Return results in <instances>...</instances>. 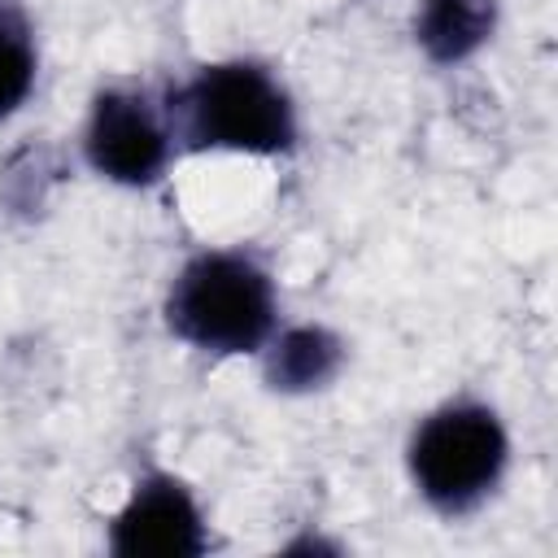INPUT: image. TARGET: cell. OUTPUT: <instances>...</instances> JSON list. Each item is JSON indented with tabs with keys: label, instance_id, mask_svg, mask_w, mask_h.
<instances>
[{
	"label": "cell",
	"instance_id": "1",
	"mask_svg": "<svg viewBox=\"0 0 558 558\" xmlns=\"http://www.w3.org/2000/svg\"><path fill=\"white\" fill-rule=\"evenodd\" d=\"M170 126L187 153L279 157L296 144V105L283 78L248 57L209 61L170 96Z\"/></svg>",
	"mask_w": 558,
	"mask_h": 558
},
{
	"label": "cell",
	"instance_id": "2",
	"mask_svg": "<svg viewBox=\"0 0 558 558\" xmlns=\"http://www.w3.org/2000/svg\"><path fill=\"white\" fill-rule=\"evenodd\" d=\"M166 327L196 353H262L279 327L275 275L248 248L192 253L166 292Z\"/></svg>",
	"mask_w": 558,
	"mask_h": 558
},
{
	"label": "cell",
	"instance_id": "3",
	"mask_svg": "<svg viewBox=\"0 0 558 558\" xmlns=\"http://www.w3.org/2000/svg\"><path fill=\"white\" fill-rule=\"evenodd\" d=\"M405 471L436 514L462 519L501 488L510 471V432L488 401H445L410 432Z\"/></svg>",
	"mask_w": 558,
	"mask_h": 558
},
{
	"label": "cell",
	"instance_id": "4",
	"mask_svg": "<svg viewBox=\"0 0 558 558\" xmlns=\"http://www.w3.org/2000/svg\"><path fill=\"white\" fill-rule=\"evenodd\" d=\"M179 153L170 109L140 83H109L92 96L83 122L87 166L118 187H153Z\"/></svg>",
	"mask_w": 558,
	"mask_h": 558
},
{
	"label": "cell",
	"instance_id": "5",
	"mask_svg": "<svg viewBox=\"0 0 558 558\" xmlns=\"http://www.w3.org/2000/svg\"><path fill=\"white\" fill-rule=\"evenodd\" d=\"M109 549L122 558H196L209 523L196 493L170 471H144L109 519Z\"/></svg>",
	"mask_w": 558,
	"mask_h": 558
},
{
	"label": "cell",
	"instance_id": "6",
	"mask_svg": "<svg viewBox=\"0 0 558 558\" xmlns=\"http://www.w3.org/2000/svg\"><path fill=\"white\" fill-rule=\"evenodd\" d=\"M266 357V384L279 392H314L327 388L340 366H344V344L336 331L318 323H296V327H275V336L262 349Z\"/></svg>",
	"mask_w": 558,
	"mask_h": 558
},
{
	"label": "cell",
	"instance_id": "7",
	"mask_svg": "<svg viewBox=\"0 0 558 558\" xmlns=\"http://www.w3.org/2000/svg\"><path fill=\"white\" fill-rule=\"evenodd\" d=\"M497 31V0H418L414 39L436 65L475 57Z\"/></svg>",
	"mask_w": 558,
	"mask_h": 558
},
{
	"label": "cell",
	"instance_id": "8",
	"mask_svg": "<svg viewBox=\"0 0 558 558\" xmlns=\"http://www.w3.org/2000/svg\"><path fill=\"white\" fill-rule=\"evenodd\" d=\"M35 74H39V48L31 17L22 13L17 0H0V122L26 105V96L35 92Z\"/></svg>",
	"mask_w": 558,
	"mask_h": 558
}]
</instances>
